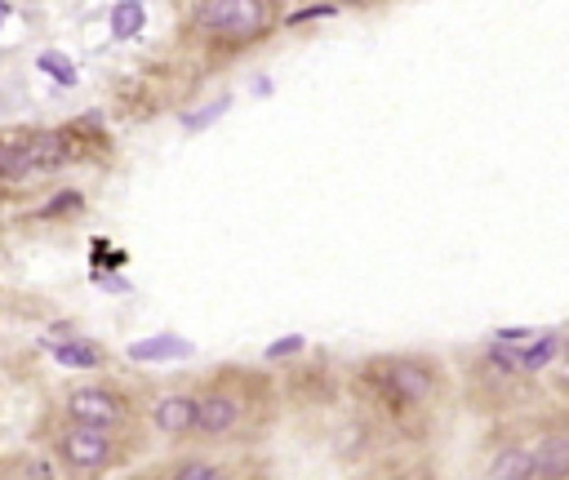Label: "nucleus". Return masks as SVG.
Segmentation results:
<instances>
[{"label":"nucleus","instance_id":"obj_12","mask_svg":"<svg viewBox=\"0 0 569 480\" xmlns=\"http://www.w3.org/2000/svg\"><path fill=\"white\" fill-rule=\"evenodd\" d=\"M192 347L183 338H147V343H134L129 356L134 361H174V356H187Z\"/></svg>","mask_w":569,"mask_h":480},{"label":"nucleus","instance_id":"obj_18","mask_svg":"<svg viewBox=\"0 0 569 480\" xmlns=\"http://www.w3.org/2000/svg\"><path fill=\"white\" fill-rule=\"evenodd\" d=\"M223 111H227V99H223V103H213V107H205V111H196V116H187V129H201L205 120L223 116Z\"/></svg>","mask_w":569,"mask_h":480},{"label":"nucleus","instance_id":"obj_3","mask_svg":"<svg viewBox=\"0 0 569 480\" xmlns=\"http://www.w3.org/2000/svg\"><path fill=\"white\" fill-rule=\"evenodd\" d=\"M67 414L81 427H111L120 419V400L111 391H103V387H81V391H71Z\"/></svg>","mask_w":569,"mask_h":480},{"label":"nucleus","instance_id":"obj_20","mask_svg":"<svg viewBox=\"0 0 569 480\" xmlns=\"http://www.w3.org/2000/svg\"><path fill=\"white\" fill-rule=\"evenodd\" d=\"M5 18H9V5H5V0H0V23H5Z\"/></svg>","mask_w":569,"mask_h":480},{"label":"nucleus","instance_id":"obj_6","mask_svg":"<svg viewBox=\"0 0 569 480\" xmlns=\"http://www.w3.org/2000/svg\"><path fill=\"white\" fill-rule=\"evenodd\" d=\"M241 419V409H236V400L232 396H209L196 405V427L209 431V436H218V431H227V427Z\"/></svg>","mask_w":569,"mask_h":480},{"label":"nucleus","instance_id":"obj_8","mask_svg":"<svg viewBox=\"0 0 569 480\" xmlns=\"http://www.w3.org/2000/svg\"><path fill=\"white\" fill-rule=\"evenodd\" d=\"M387 382H392V391H401L405 400H422V396L431 391V373L410 365V361H396V365L387 370Z\"/></svg>","mask_w":569,"mask_h":480},{"label":"nucleus","instance_id":"obj_19","mask_svg":"<svg viewBox=\"0 0 569 480\" xmlns=\"http://www.w3.org/2000/svg\"><path fill=\"white\" fill-rule=\"evenodd\" d=\"M32 480H50V467H45V463H36V467H32Z\"/></svg>","mask_w":569,"mask_h":480},{"label":"nucleus","instance_id":"obj_13","mask_svg":"<svg viewBox=\"0 0 569 480\" xmlns=\"http://www.w3.org/2000/svg\"><path fill=\"white\" fill-rule=\"evenodd\" d=\"M53 356H58L62 365H71V370H90V365H99L94 343H62V347H53Z\"/></svg>","mask_w":569,"mask_h":480},{"label":"nucleus","instance_id":"obj_4","mask_svg":"<svg viewBox=\"0 0 569 480\" xmlns=\"http://www.w3.org/2000/svg\"><path fill=\"white\" fill-rule=\"evenodd\" d=\"M556 352H561V338L547 334V338H538V343H529V347H494L489 361L503 365V370H543Z\"/></svg>","mask_w":569,"mask_h":480},{"label":"nucleus","instance_id":"obj_9","mask_svg":"<svg viewBox=\"0 0 569 480\" xmlns=\"http://www.w3.org/2000/svg\"><path fill=\"white\" fill-rule=\"evenodd\" d=\"M156 427L160 431H192L196 427V400L187 396H169L156 405Z\"/></svg>","mask_w":569,"mask_h":480},{"label":"nucleus","instance_id":"obj_17","mask_svg":"<svg viewBox=\"0 0 569 480\" xmlns=\"http://www.w3.org/2000/svg\"><path fill=\"white\" fill-rule=\"evenodd\" d=\"M299 347H303V338L294 334V338H280V343H271V347H267V356H271V361H276V356H294Z\"/></svg>","mask_w":569,"mask_h":480},{"label":"nucleus","instance_id":"obj_1","mask_svg":"<svg viewBox=\"0 0 569 480\" xmlns=\"http://www.w3.org/2000/svg\"><path fill=\"white\" fill-rule=\"evenodd\" d=\"M262 0H201V27L227 41H245L262 32Z\"/></svg>","mask_w":569,"mask_h":480},{"label":"nucleus","instance_id":"obj_5","mask_svg":"<svg viewBox=\"0 0 569 480\" xmlns=\"http://www.w3.org/2000/svg\"><path fill=\"white\" fill-rule=\"evenodd\" d=\"M23 152H27L32 174H45L67 160V138L62 134H32V138H23Z\"/></svg>","mask_w":569,"mask_h":480},{"label":"nucleus","instance_id":"obj_14","mask_svg":"<svg viewBox=\"0 0 569 480\" xmlns=\"http://www.w3.org/2000/svg\"><path fill=\"white\" fill-rule=\"evenodd\" d=\"M0 174H5V178H27V174H32L23 143H9V147H0Z\"/></svg>","mask_w":569,"mask_h":480},{"label":"nucleus","instance_id":"obj_7","mask_svg":"<svg viewBox=\"0 0 569 480\" xmlns=\"http://www.w3.org/2000/svg\"><path fill=\"white\" fill-rule=\"evenodd\" d=\"M569 467V440L565 436H547L538 449H534V472L547 480H561Z\"/></svg>","mask_w":569,"mask_h":480},{"label":"nucleus","instance_id":"obj_16","mask_svg":"<svg viewBox=\"0 0 569 480\" xmlns=\"http://www.w3.org/2000/svg\"><path fill=\"white\" fill-rule=\"evenodd\" d=\"M178 480H223V476H218L209 463H187V467L178 472Z\"/></svg>","mask_w":569,"mask_h":480},{"label":"nucleus","instance_id":"obj_10","mask_svg":"<svg viewBox=\"0 0 569 480\" xmlns=\"http://www.w3.org/2000/svg\"><path fill=\"white\" fill-rule=\"evenodd\" d=\"M534 476V454L529 449H503L489 467V480H529Z\"/></svg>","mask_w":569,"mask_h":480},{"label":"nucleus","instance_id":"obj_11","mask_svg":"<svg viewBox=\"0 0 569 480\" xmlns=\"http://www.w3.org/2000/svg\"><path fill=\"white\" fill-rule=\"evenodd\" d=\"M147 23V9H143V0H120L116 9H111V36L116 41H129V36H138V27Z\"/></svg>","mask_w":569,"mask_h":480},{"label":"nucleus","instance_id":"obj_15","mask_svg":"<svg viewBox=\"0 0 569 480\" xmlns=\"http://www.w3.org/2000/svg\"><path fill=\"white\" fill-rule=\"evenodd\" d=\"M36 67H41L45 76H53L58 85H76V67H71V62L62 58V53H53V50L41 53V62H36Z\"/></svg>","mask_w":569,"mask_h":480},{"label":"nucleus","instance_id":"obj_2","mask_svg":"<svg viewBox=\"0 0 569 480\" xmlns=\"http://www.w3.org/2000/svg\"><path fill=\"white\" fill-rule=\"evenodd\" d=\"M62 454H67L71 467L94 472V467H103L107 458H111V440L103 436V427H71L62 436Z\"/></svg>","mask_w":569,"mask_h":480}]
</instances>
